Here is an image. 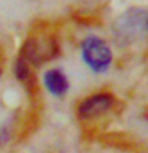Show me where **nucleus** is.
<instances>
[{
  "label": "nucleus",
  "instance_id": "6",
  "mask_svg": "<svg viewBox=\"0 0 148 153\" xmlns=\"http://www.w3.org/2000/svg\"><path fill=\"white\" fill-rule=\"evenodd\" d=\"M14 74H16L18 80L22 81L26 86H32L33 78H32V72L29 69V62H26L22 57H19L16 61V65H14Z\"/></svg>",
  "mask_w": 148,
  "mask_h": 153
},
{
  "label": "nucleus",
  "instance_id": "3",
  "mask_svg": "<svg viewBox=\"0 0 148 153\" xmlns=\"http://www.w3.org/2000/svg\"><path fill=\"white\" fill-rule=\"evenodd\" d=\"M57 54V45L54 38H29L22 45L21 57L29 64L41 65Z\"/></svg>",
  "mask_w": 148,
  "mask_h": 153
},
{
  "label": "nucleus",
  "instance_id": "1",
  "mask_svg": "<svg viewBox=\"0 0 148 153\" xmlns=\"http://www.w3.org/2000/svg\"><path fill=\"white\" fill-rule=\"evenodd\" d=\"M148 30V16L142 10H131L126 11L113 26V32L119 42L131 43L138 35Z\"/></svg>",
  "mask_w": 148,
  "mask_h": 153
},
{
  "label": "nucleus",
  "instance_id": "2",
  "mask_svg": "<svg viewBox=\"0 0 148 153\" xmlns=\"http://www.w3.org/2000/svg\"><path fill=\"white\" fill-rule=\"evenodd\" d=\"M83 59L94 72H105L112 62V51L104 40L97 37H88L81 45Z\"/></svg>",
  "mask_w": 148,
  "mask_h": 153
},
{
  "label": "nucleus",
  "instance_id": "4",
  "mask_svg": "<svg viewBox=\"0 0 148 153\" xmlns=\"http://www.w3.org/2000/svg\"><path fill=\"white\" fill-rule=\"evenodd\" d=\"M115 104V97L108 93L94 94L91 97L84 99L78 107V115L81 118H94L97 115L107 112Z\"/></svg>",
  "mask_w": 148,
  "mask_h": 153
},
{
  "label": "nucleus",
  "instance_id": "5",
  "mask_svg": "<svg viewBox=\"0 0 148 153\" xmlns=\"http://www.w3.org/2000/svg\"><path fill=\"white\" fill-rule=\"evenodd\" d=\"M45 86L51 94H54L59 97V96H64L67 93V89H69V81H67L65 75L62 74L61 70L53 69V70H48L45 74Z\"/></svg>",
  "mask_w": 148,
  "mask_h": 153
}]
</instances>
